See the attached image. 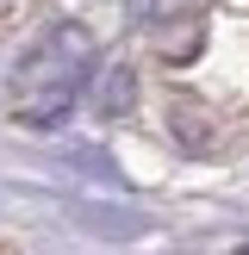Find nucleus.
I'll return each instance as SVG.
<instances>
[{
	"label": "nucleus",
	"instance_id": "nucleus-1",
	"mask_svg": "<svg viewBox=\"0 0 249 255\" xmlns=\"http://www.w3.org/2000/svg\"><path fill=\"white\" fill-rule=\"evenodd\" d=\"M87 62H94V37L75 31V25H62L50 44L31 50V62L19 69V125H56L62 112L75 106V87L87 81Z\"/></svg>",
	"mask_w": 249,
	"mask_h": 255
},
{
	"label": "nucleus",
	"instance_id": "nucleus-2",
	"mask_svg": "<svg viewBox=\"0 0 249 255\" xmlns=\"http://www.w3.org/2000/svg\"><path fill=\"white\" fill-rule=\"evenodd\" d=\"M94 106L106 112V119H112V112H124V106H131V69H100Z\"/></svg>",
	"mask_w": 249,
	"mask_h": 255
},
{
	"label": "nucleus",
	"instance_id": "nucleus-3",
	"mask_svg": "<svg viewBox=\"0 0 249 255\" xmlns=\"http://www.w3.org/2000/svg\"><path fill=\"white\" fill-rule=\"evenodd\" d=\"M193 0H131V12L137 19H162V12H187Z\"/></svg>",
	"mask_w": 249,
	"mask_h": 255
}]
</instances>
